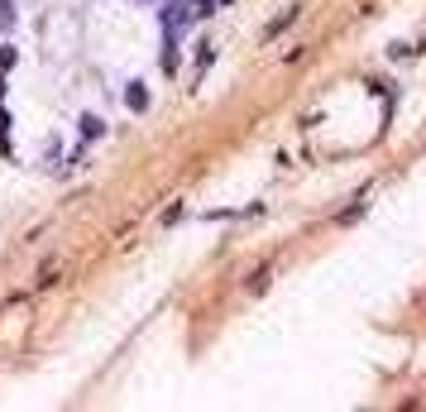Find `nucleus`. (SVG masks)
Returning a JSON list of instances; mask_svg holds the SVG:
<instances>
[{
    "label": "nucleus",
    "instance_id": "423d86ee",
    "mask_svg": "<svg viewBox=\"0 0 426 412\" xmlns=\"http://www.w3.org/2000/svg\"><path fill=\"white\" fill-rule=\"evenodd\" d=\"M0 29H15V5L10 0H0Z\"/></svg>",
    "mask_w": 426,
    "mask_h": 412
},
{
    "label": "nucleus",
    "instance_id": "7ed1b4c3",
    "mask_svg": "<svg viewBox=\"0 0 426 412\" xmlns=\"http://www.w3.org/2000/svg\"><path fill=\"white\" fill-rule=\"evenodd\" d=\"M106 135V120L101 115H81V139H101Z\"/></svg>",
    "mask_w": 426,
    "mask_h": 412
},
{
    "label": "nucleus",
    "instance_id": "f257e3e1",
    "mask_svg": "<svg viewBox=\"0 0 426 412\" xmlns=\"http://www.w3.org/2000/svg\"><path fill=\"white\" fill-rule=\"evenodd\" d=\"M149 101H154V96H149V82H130V86H125V106H130L134 115H144Z\"/></svg>",
    "mask_w": 426,
    "mask_h": 412
},
{
    "label": "nucleus",
    "instance_id": "0eeeda50",
    "mask_svg": "<svg viewBox=\"0 0 426 412\" xmlns=\"http://www.w3.org/2000/svg\"><path fill=\"white\" fill-rule=\"evenodd\" d=\"M10 67H15V48L5 44V48H0V72H10Z\"/></svg>",
    "mask_w": 426,
    "mask_h": 412
},
{
    "label": "nucleus",
    "instance_id": "f03ea898",
    "mask_svg": "<svg viewBox=\"0 0 426 412\" xmlns=\"http://www.w3.org/2000/svg\"><path fill=\"white\" fill-rule=\"evenodd\" d=\"M178 39H182V34H168V29H163V72H168V77H173L178 62H182V58H178Z\"/></svg>",
    "mask_w": 426,
    "mask_h": 412
},
{
    "label": "nucleus",
    "instance_id": "20e7f679",
    "mask_svg": "<svg viewBox=\"0 0 426 412\" xmlns=\"http://www.w3.org/2000/svg\"><path fill=\"white\" fill-rule=\"evenodd\" d=\"M10 125H15V120H10V110L0 106V154H15V144H10Z\"/></svg>",
    "mask_w": 426,
    "mask_h": 412
},
{
    "label": "nucleus",
    "instance_id": "6e6552de",
    "mask_svg": "<svg viewBox=\"0 0 426 412\" xmlns=\"http://www.w3.org/2000/svg\"><path fill=\"white\" fill-rule=\"evenodd\" d=\"M0 101H5V72H0Z\"/></svg>",
    "mask_w": 426,
    "mask_h": 412
},
{
    "label": "nucleus",
    "instance_id": "39448f33",
    "mask_svg": "<svg viewBox=\"0 0 426 412\" xmlns=\"http://www.w3.org/2000/svg\"><path fill=\"white\" fill-rule=\"evenodd\" d=\"M220 5H230V0H197V5H192V15H197V20H206V15H215Z\"/></svg>",
    "mask_w": 426,
    "mask_h": 412
}]
</instances>
